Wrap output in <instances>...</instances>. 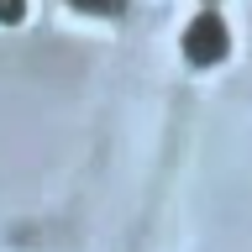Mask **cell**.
Instances as JSON below:
<instances>
[{
	"label": "cell",
	"mask_w": 252,
	"mask_h": 252,
	"mask_svg": "<svg viewBox=\"0 0 252 252\" xmlns=\"http://www.w3.org/2000/svg\"><path fill=\"white\" fill-rule=\"evenodd\" d=\"M226 47H231V32H226V21H220L216 5H205V11L184 27V58L205 68V63H220V58H226Z\"/></svg>",
	"instance_id": "6da1fadb"
},
{
	"label": "cell",
	"mask_w": 252,
	"mask_h": 252,
	"mask_svg": "<svg viewBox=\"0 0 252 252\" xmlns=\"http://www.w3.org/2000/svg\"><path fill=\"white\" fill-rule=\"evenodd\" d=\"M68 5H79V11H90V16H116L126 0H68Z\"/></svg>",
	"instance_id": "7a4b0ae2"
},
{
	"label": "cell",
	"mask_w": 252,
	"mask_h": 252,
	"mask_svg": "<svg viewBox=\"0 0 252 252\" xmlns=\"http://www.w3.org/2000/svg\"><path fill=\"white\" fill-rule=\"evenodd\" d=\"M21 16H27V0H0V21L5 27H16Z\"/></svg>",
	"instance_id": "3957f363"
}]
</instances>
